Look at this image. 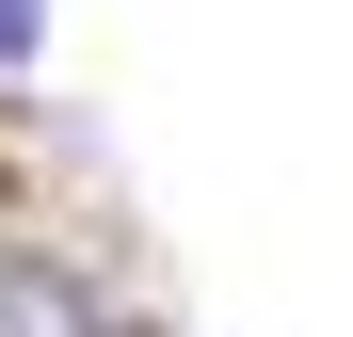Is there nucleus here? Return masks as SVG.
Listing matches in <instances>:
<instances>
[{"label":"nucleus","instance_id":"obj_1","mask_svg":"<svg viewBox=\"0 0 353 337\" xmlns=\"http://www.w3.org/2000/svg\"><path fill=\"white\" fill-rule=\"evenodd\" d=\"M0 337H112V305L81 289V257H48V241H0Z\"/></svg>","mask_w":353,"mask_h":337},{"label":"nucleus","instance_id":"obj_2","mask_svg":"<svg viewBox=\"0 0 353 337\" xmlns=\"http://www.w3.org/2000/svg\"><path fill=\"white\" fill-rule=\"evenodd\" d=\"M48 48V0H0V65H32Z\"/></svg>","mask_w":353,"mask_h":337}]
</instances>
